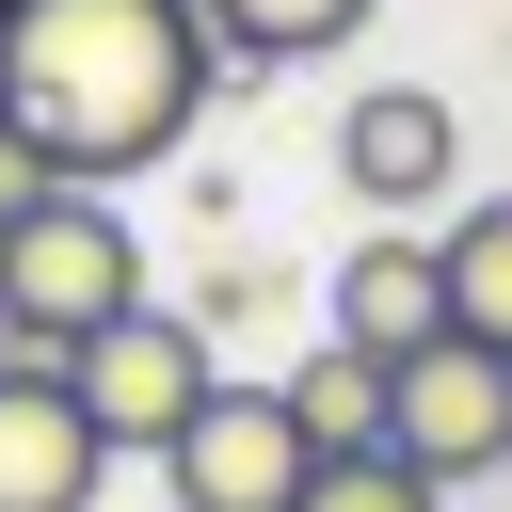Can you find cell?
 I'll return each instance as SVG.
<instances>
[{"instance_id": "obj_1", "label": "cell", "mask_w": 512, "mask_h": 512, "mask_svg": "<svg viewBox=\"0 0 512 512\" xmlns=\"http://www.w3.org/2000/svg\"><path fill=\"white\" fill-rule=\"evenodd\" d=\"M224 48L192 0H16L0 16V128L64 160V192H128L144 160L192 144Z\"/></svg>"}, {"instance_id": "obj_2", "label": "cell", "mask_w": 512, "mask_h": 512, "mask_svg": "<svg viewBox=\"0 0 512 512\" xmlns=\"http://www.w3.org/2000/svg\"><path fill=\"white\" fill-rule=\"evenodd\" d=\"M128 304H160V288H144V240H128L112 192H64V208H32V224L0 240V336H16L32 368H64L80 336H112Z\"/></svg>"}, {"instance_id": "obj_3", "label": "cell", "mask_w": 512, "mask_h": 512, "mask_svg": "<svg viewBox=\"0 0 512 512\" xmlns=\"http://www.w3.org/2000/svg\"><path fill=\"white\" fill-rule=\"evenodd\" d=\"M64 384H80V416H96V448H112V464H128V448L160 464V448L224 400V368H208V320H192V304H128L112 336H80V352H64Z\"/></svg>"}, {"instance_id": "obj_4", "label": "cell", "mask_w": 512, "mask_h": 512, "mask_svg": "<svg viewBox=\"0 0 512 512\" xmlns=\"http://www.w3.org/2000/svg\"><path fill=\"white\" fill-rule=\"evenodd\" d=\"M304 480H320V448H304L288 384H224V400L160 448V496H176V512H304Z\"/></svg>"}, {"instance_id": "obj_5", "label": "cell", "mask_w": 512, "mask_h": 512, "mask_svg": "<svg viewBox=\"0 0 512 512\" xmlns=\"http://www.w3.org/2000/svg\"><path fill=\"white\" fill-rule=\"evenodd\" d=\"M384 448H400L416 480H496V464H512V352L432 336V352L400 368V400H384Z\"/></svg>"}, {"instance_id": "obj_6", "label": "cell", "mask_w": 512, "mask_h": 512, "mask_svg": "<svg viewBox=\"0 0 512 512\" xmlns=\"http://www.w3.org/2000/svg\"><path fill=\"white\" fill-rule=\"evenodd\" d=\"M336 352H368V368H416L432 336H448V256L416 240V224H368L352 256H336Z\"/></svg>"}, {"instance_id": "obj_7", "label": "cell", "mask_w": 512, "mask_h": 512, "mask_svg": "<svg viewBox=\"0 0 512 512\" xmlns=\"http://www.w3.org/2000/svg\"><path fill=\"white\" fill-rule=\"evenodd\" d=\"M96 480H112V448H96L80 384L16 352L0 368V512H96Z\"/></svg>"}, {"instance_id": "obj_8", "label": "cell", "mask_w": 512, "mask_h": 512, "mask_svg": "<svg viewBox=\"0 0 512 512\" xmlns=\"http://www.w3.org/2000/svg\"><path fill=\"white\" fill-rule=\"evenodd\" d=\"M448 160H464V128H448V96L432 80H368L352 112H336V176H352V208H432L448 192Z\"/></svg>"}, {"instance_id": "obj_9", "label": "cell", "mask_w": 512, "mask_h": 512, "mask_svg": "<svg viewBox=\"0 0 512 512\" xmlns=\"http://www.w3.org/2000/svg\"><path fill=\"white\" fill-rule=\"evenodd\" d=\"M384 400H400V368H368V352H336V336L288 368V416H304L320 464H368V448H384Z\"/></svg>"}, {"instance_id": "obj_10", "label": "cell", "mask_w": 512, "mask_h": 512, "mask_svg": "<svg viewBox=\"0 0 512 512\" xmlns=\"http://www.w3.org/2000/svg\"><path fill=\"white\" fill-rule=\"evenodd\" d=\"M448 336H480V352H512V192H480V208H448Z\"/></svg>"}, {"instance_id": "obj_11", "label": "cell", "mask_w": 512, "mask_h": 512, "mask_svg": "<svg viewBox=\"0 0 512 512\" xmlns=\"http://www.w3.org/2000/svg\"><path fill=\"white\" fill-rule=\"evenodd\" d=\"M192 16H208L224 64H320V48L368 32V0H192Z\"/></svg>"}, {"instance_id": "obj_12", "label": "cell", "mask_w": 512, "mask_h": 512, "mask_svg": "<svg viewBox=\"0 0 512 512\" xmlns=\"http://www.w3.org/2000/svg\"><path fill=\"white\" fill-rule=\"evenodd\" d=\"M304 512H448V480H416L400 448H368V464H320Z\"/></svg>"}, {"instance_id": "obj_13", "label": "cell", "mask_w": 512, "mask_h": 512, "mask_svg": "<svg viewBox=\"0 0 512 512\" xmlns=\"http://www.w3.org/2000/svg\"><path fill=\"white\" fill-rule=\"evenodd\" d=\"M32 208H64V160H48L32 128H0V240H16Z\"/></svg>"}, {"instance_id": "obj_14", "label": "cell", "mask_w": 512, "mask_h": 512, "mask_svg": "<svg viewBox=\"0 0 512 512\" xmlns=\"http://www.w3.org/2000/svg\"><path fill=\"white\" fill-rule=\"evenodd\" d=\"M256 304H272V256H224V272L192 288V320H208V336H224V320H256Z\"/></svg>"}, {"instance_id": "obj_15", "label": "cell", "mask_w": 512, "mask_h": 512, "mask_svg": "<svg viewBox=\"0 0 512 512\" xmlns=\"http://www.w3.org/2000/svg\"><path fill=\"white\" fill-rule=\"evenodd\" d=\"M0 368H16V336H0Z\"/></svg>"}, {"instance_id": "obj_16", "label": "cell", "mask_w": 512, "mask_h": 512, "mask_svg": "<svg viewBox=\"0 0 512 512\" xmlns=\"http://www.w3.org/2000/svg\"><path fill=\"white\" fill-rule=\"evenodd\" d=\"M0 16H16V0H0Z\"/></svg>"}]
</instances>
